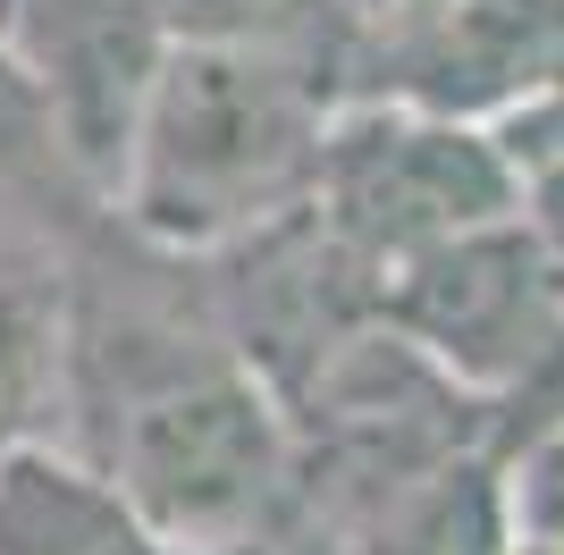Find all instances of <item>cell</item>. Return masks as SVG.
<instances>
[{
    "label": "cell",
    "mask_w": 564,
    "mask_h": 555,
    "mask_svg": "<svg viewBox=\"0 0 564 555\" xmlns=\"http://www.w3.org/2000/svg\"><path fill=\"white\" fill-rule=\"evenodd\" d=\"M253 555H270V547H253Z\"/></svg>",
    "instance_id": "cell-13"
},
{
    "label": "cell",
    "mask_w": 564,
    "mask_h": 555,
    "mask_svg": "<svg viewBox=\"0 0 564 555\" xmlns=\"http://www.w3.org/2000/svg\"><path fill=\"white\" fill-rule=\"evenodd\" d=\"M329 101L279 43H177L110 203L169 253H228L321 194Z\"/></svg>",
    "instance_id": "cell-2"
},
{
    "label": "cell",
    "mask_w": 564,
    "mask_h": 555,
    "mask_svg": "<svg viewBox=\"0 0 564 555\" xmlns=\"http://www.w3.org/2000/svg\"><path fill=\"white\" fill-rule=\"evenodd\" d=\"M0 555H177L85 446L25 438L0 455Z\"/></svg>",
    "instance_id": "cell-7"
},
{
    "label": "cell",
    "mask_w": 564,
    "mask_h": 555,
    "mask_svg": "<svg viewBox=\"0 0 564 555\" xmlns=\"http://www.w3.org/2000/svg\"><path fill=\"white\" fill-rule=\"evenodd\" d=\"M522 228L540 236L547 270H556V286H564V143L522 168Z\"/></svg>",
    "instance_id": "cell-11"
},
{
    "label": "cell",
    "mask_w": 564,
    "mask_h": 555,
    "mask_svg": "<svg viewBox=\"0 0 564 555\" xmlns=\"http://www.w3.org/2000/svg\"><path fill=\"white\" fill-rule=\"evenodd\" d=\"M506 463H514L522 538H531V547H547V555H564V429L506 446Z\"/></svg>",
    "instance_id": "cell-9"
},
{
    "label": "cell",
    "mask_w": 564,
    "mask_h": 555,
    "mask_svg": "<svg viewBox=\"0 0 564 555\" xmlns=\"http://www.w3.org/2000/svg\"><path fill=\"white\" fill-rule=\"evenodd\" d=\"M18 161H59V127H51V101L25 76V59L0 43V168Z\"/></svg>",
    "instance_id": "cell-10"
},
{
    "label": "cell",
    "mask_w": 564,
    "mask_h": 555,
    "mask_svg": "<svg viewBox=\"0 0 564 555\" xmlns=\"http://www.w3.org/2000/svg\"><path fill=\"white\" fill-rule=\"evenodd\" d=\"M329 555H514L522 505L506 446H464L404 480H379L346 505H321Z\"/></svg>",
    "instance_id": "cell-6"
},
{
    "label": "cell",
    "mask_w": 564,
    "mask_h": 555,
    "mask_svg": "<svg viewBox=\"0 0 564 555\" xmlns=\"http://www.w3.org/2000/svg\"><path fill=\"white\" fill-rule=\"evenodd\" d=\"M85 455L177 555H253L304 513V446L279 388L228 337L177 320H68Z\"/></svg>",
    "instance_id": "cell-1"
},
{
    "label": "cell",
    "mask_w": 564,
    "mask_h": 555,
    "mask_svg": "<svg viewBox=\"0 0 564 555\" xmlns=\"http://www.w3.org/2000/svg\"><path fill=\"white\" fill-rule=\"evenodd\" d=\"M514 555H547V547H531V538H522V547H514Z\"/></svg>",
    "instance_id": "cell-12"
},
{
    "label": "cell",
    "mask_w": 564,
    "mask_h": 555,
    "mask_svg": "<svg viewBox=\"0 0 564 555\" xmlns=\"http://www.w3.org/2000/svg\"><path fill=\"white\" fill-rule=\"evenodd\" d=\"M59 388H68V320H59V303L0 286V455L34 438V413Z\"/></svg>",
    "instance_id": "cell-8"
},
{
    "label": "cell",
    "mask_w": 564,
    "mask_h": 555,
    "mask_svg": "<svg viewBox=\"0 0 564 555\" xmlns=\"http://www.w3.org/2000/svg\"><path fill=\"white\" fill-rule=\"evenodd\" d=\"M379 320L471 395H489L497 421L564 362V286L522 210L379 270Z\"/></svg>",
    "instance_id": "cell-4"
},
{
    "label": "cell",
    "mask_w": 564,
    "mask_h": 555,
    "mask_svg": "<svg viewBox=\"0 0 564 555\" xmlns=\"http://www.w3.org/2000/svg\"><path fill=\"white\" fill-rule=\"evenodd\" d=\"M312 210L346 236L371 270L447 244V236L497 228L522 210V161L489 118L430 110V101H354L329 118L321 194Z\"/></svg>",
    "instance_id": "cell-3"
},
{
    "label": "cell",
    "mask_w": 564,
    "mask_h": 555,
    "mask_svg": "<svg viewBox=\"0 0 564 555\" xmlns=\"http://www.w3.org/2000/svg\"><path fill=\"white\" fill-rule=\"evenodd\" d=\"M0 43L43 85L51 127H59V161L85 168L110 194L143 101L161 85L169 51H177L169 18L152 0H18V25Z\"/></svg>",
    "instance_id": "cell-5"
}]
</instances>
